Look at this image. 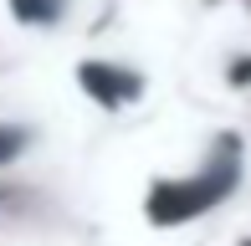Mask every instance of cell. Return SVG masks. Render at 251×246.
<instances>
[{"mask_svg":"<svg viewBox=\"0 0 251 246\" xmlns=\"http://www.w3.org/2000/svg\"><path fill=\"white\" fill-rule=\"evenodd\" d=\"M82 82L93 87V98H102V103L139 98V87H144L133 72H118V67H98V62H87V67H82Z\"/></svg>","mask_w":251,"mask_h":246,"instance_id":"obj_1","label":"cell"},{"mask_svg":"<svg viewBox=\"0 0 251 246\" xmlns=\"http://www.w3.org/2000/svg\"><path fill=\"white\" fill-rule=\"evenodd\" d=\"M16 5V16H26V21H51V16H62V0H10Z\"/></svg>","mask_w":251,"mask_h":246,"instance_id":"obj_2","label":"cell"}]
</instances>
